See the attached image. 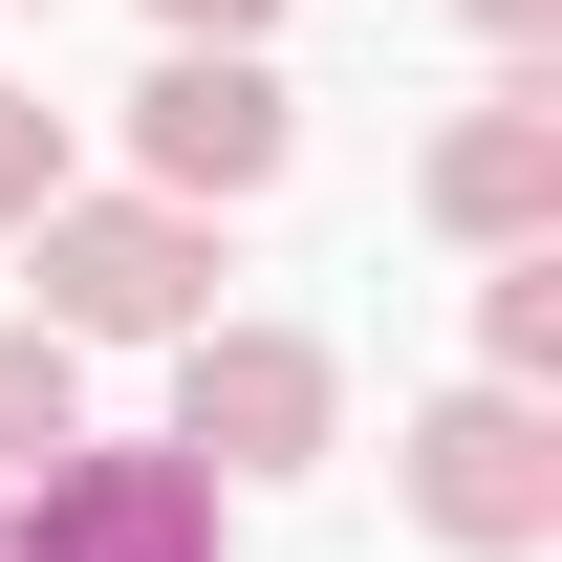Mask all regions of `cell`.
Returning a JSON list of instances; mask_svg holds the SVG:
<instances>
[{
    "instance_id": "obj_2",
    "label": "cell",
    "mask_w": 562,
    "mask_h": 562,
    "mask_svg": "<svg viewBox=\"0 0 562 562\" xmlns=\"http://www.w3.org/2000/svg\"><path fill=\"white\" fill-rule=\"evenodd\" d=\"M390 519H412L432 562H541V541H562V390L454 368V390L390 432Z\"/></svg>"
},
{
    "instance_id": "obj_3",
    "label": "cell",
    "mask_w": 562,
    "mask_h": 562,
    "mask_svg": "<svg viewBox=\"0 0 562 562\" xmlns=\"http://www.w3.org/2000/svg\"><path fill=\"white\" fill-rule=\"evenodd\" d=\"M0 562H238V476L173 432H66L0 476Z\"/></svg>"
},
{
    "instance_id": "obj_6",
    "label": "cell",
    "mask_w": 562,
    "mask_h": 562,
    "mask_svg": "<svg viewBox=\"0 0 562 562\" xmlns=\"http://www.w3.org/2000/svg\"><path fill=\"white\" fill-rule=\"evenodd\" d=\"M412 195H432V238H454V260L562 238V66H541V44H497V87L412 151Z\"/></svg>"
},
{
    "instance_id": "obj_1",
    "label": "cell",
    "mask_w": 562,
    "mask_h": 562,
    "mask_svg": "<svg viewBox=\"0 0 562 562\" xmlns=\"http://www.w3.org/2000/svg\"><path fill=\"white\" fill-rule=\"evenodd\" d=\"M216 238H238V216L151 195V173H66L0 260H22V303H44L66 347H173V325H216V281H238Z\"/></svg>"
},
{
    "instance_id": "obj_8",
    "label": "cell",
    "mask_w": 562,
    "mask_h": 562,
    "mask_svg": "<svg viewBox=\"0 0 562 562\" xmlns=\"http://www.w3.org/2000/svg\"><path fill=\"white\" fill-rule=\"evenodd\" d=\"M66 432H87V347L44 325V303H0V476H22V454H66Z\"/></svg>"
},
{
    "instance_id": "obj_9",
    "label": "cell",
    "mask_w": 562,
    "mask_h": 562,
    "mask_svg": "<svg viewBox=\"0 0 562 562\" xmlns=\"http://www.w3.org/2000/svg\"><path fill=\"white\" fill-rule=\"evenodd\" d=\"M66 173H87V131L44 109V87H0V238H22V216L66 195Z\"/></svg>"
},
{
    "instance_id": "obj_4",
    "label": "cell",
    "mask_w": 562,
    "mask_h": 562,
    "mask_svg": "<svg viewBox=\"0 0 562 562\" xmlns=\"http://www.w3.org/2000/svg\"><path fill=\"white\" fill-rule=\"evenodd\" d=\"M173 454H216V476L260 497V476H325L347 454V347L325 325H173Z\"/></svg>"
},
{
    "instance_id": "obj_10",
    "label": "cell",
    "mask_w": 562,
    "mask_h": 562,
    "mask_svg": "<svg viewBox=\"0 0 562 562\" xmlns=\"http://www.w3.org/2000/svg\"><path fill=\"white\" fill-rule=\"evenodd\" d=\"M151 44H281V0H151Z\"/></svg>"
},
{
    "instance_id": "obj_11",
    "label": "cell",
    "mask_w": 562,
    "mask_h": 562,
    "mask_svg": "<svg viewBox=\"0 0 562 562\" xmlns=\"http://www.w3.org/2000/svg\"><path fill=\"white\" fill-rule=\"evenodd\" d=\"M476 44H562V0H476Z\"/></svg>"
},
{
    "instance_id": "obj_5",
    "label": "cell",
    "mask_w": 562,
    "mask_h": 562,
    "mask_svg": "<svg viewBox=\"0 0 562 562\" xmlns=\"http://www.w3.org/2000/svg\"><path fill=\"white\" fill-rule=\"evenodd\" d=\"M131 131L151 195H195V216H260L281 173H303V87H281V44H151V87L109 109Z\"/></svg>"
},
{
    "instance_id": "obj_7",
    "label": "cell",
    "mask_w": 562,
    "mask_h": 562,
    "mask_svg": "<svg viewBox=\"0 0 562 562\" xmlns=\"http://www.w3.org/2000/svg\"><path fill=\"white\" fill-rule=\"evenodd\" d=\"M476 368L497 390H562V238H497L476 260Z\"/></svg>"
}]
</instances>
